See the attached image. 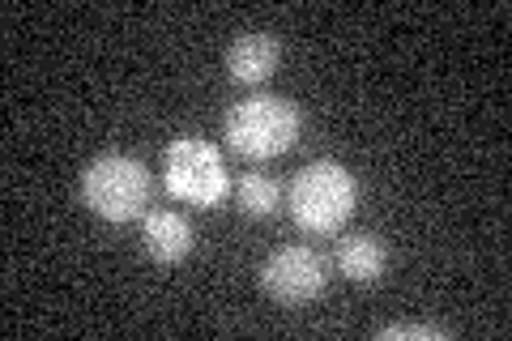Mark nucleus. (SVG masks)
<instances>
[{
  "mask_svg": "<svg viewBox=\"0 0 512 341\" xmlns=\"http://www.w3.org/2000/svg\"><path fill=\"white\" fill-rule=\"evenodd\" d=\"M384 265H389V252L372 231H355L338 243V269L350 282H380Z\"/></svg>",
  "mask_w": 512,
  "mask_h": 341,
  "instance_id": "nucleus-8",
  "label": "nucleus"
},
{
  "mask_svg": "<svg viewBox=\"0 0 512 341\" xmlns=\"http://www.w3.org/2000/svg\"><path fill=\"white\" fill-rule=\"evenodd\" d=\"M355 201H359L355 175L333 158L308 162L291 180V218L299 222V231H308V235L342 231L346 218L355 214Z\"/></svg>",
  "mask_w": 512,
  "mask_h": 341,
  "instance_id": "nucleus-2",
  "label": "nucleus"
},
{
  "mask_svg": "<svg viewBox=\"0 0 512 341\" xmlns=\"http://www.w3.org/2000/svg\"><path fill=\"white\" fill-rule=\"evenodd\" d=\"M282 60V47L269 30H244L235 35L227 47V73L239 81V86H261V81L274 77Z\"/></svg>",
  "mask_w": 512,
  "mask_h": 341,
  "instance_id": "nucleus-7",
  "label": "nucleus"
},
{
  "mask_svg": "<svg viewBox=\"0 0 512 341\" xmlns=\"http://www.w3.org/2000/svg\"><path fill=\"white\" fill-rule=\"evenodd\" d=\"M380 341H402V337H419V341H448V329L444 324H384V329L376 333Z\"/></svg>",
  "mask_w": 512,
  "mask_h": 341,
  "instance_id": "nucleus-10",
  "label": "nucleus"
},
{
  "mask_svg": "<svg viewBox=\"0 0 512 341\" xmlns=\"http://www.w3.org/2000/svg\"><path fill=\"white\" fill-rule=\"evenodd\" d=\"M261 290L286 307L312 303L325 290V261H320V252L303 248V243H286V248H278L261 265Z\"/></svg>",
  "mask_w": 512,
  "mask_h": 341,
  "instance_id": "nucleus-5",
  "label": "nucleus"
},
{
  "mask_svg": "<svg viewBox=\"0 0 512 341\" xmlns=\"http://www.w3.org/2000/svg\"><path fill=\"white\" fill-rule=\"evenodd\" d=\"M82 201L103 222L146 218L150 205V171L133 154H99L82 171Z\"/></svg>",
  "mask_w": 512,
  "mask_h": 341,
  "instance_id": "nucleus-3",
  "label": "nucleus"
},
{
  "mask_svg": "<svg viewBox=\"0 0 512 341\" xmlns=\"http://www.w3.org/2000/svg\"><path fill=\"white\" fill-rule=\"evenodd\" d=\"M141 243H146V256L154 265H180L197 248V231L175 209H154V214L141 218Z\"/></svg>",
  "mask_w": 512,
  "mask_h": 341,
  "instance_id": "nucleus-6",
  "label": "nucleus"
},
{
  "mask_svg": "<svg viewBox=\"0 0 512 341\" xmlns=\"http://www.w3.org/2000/svg\"><path fill=\"white\" fill-rule=\"evenodd\" d=\"M299 128H303V116L291 99H282V94H248V99H239L227 111L222 137H227V145L239 158L261 162L291 150L299 141Z\"/></svg>",
  "mask_w": 512,
  "mask_h": 341,
  "instance_id": "nucleus-1",
  "label": "nucleus"
},
{
  "mask_svg": "<svg viewBox=\"0 0 512 341\" xmlns=\"http://www.w3.org/2000/svg\"><path fill=\"white\" fill-rule=\"evenodd\" d=\"M163 184L175 201L210 209L231 192V175L222 167V154L205 137H175L163 154Z\"/></svg>",
  "mask_w": 512,
  "mask_h": 341,
  "instance_id": "nucleus-4",
  "label": "nucleus"
},
{
  "mask_svg": "<svg viewBox=\"0 0 512 341\" xmlns=\"http://www.w3.org/2000/svg\"><path fill=\"white\" fill-rule=\"evenodd\" d=\"M235 201L248 218H274L282 205V188H278V180H269L265 171H248L244 180L235 184Z\"/></svg>",
  "mask_w": 512,
  "mask_h": 341,
  "instance_id": "nucleus-9",
  "label": "nucleus"
}]
</instances>
